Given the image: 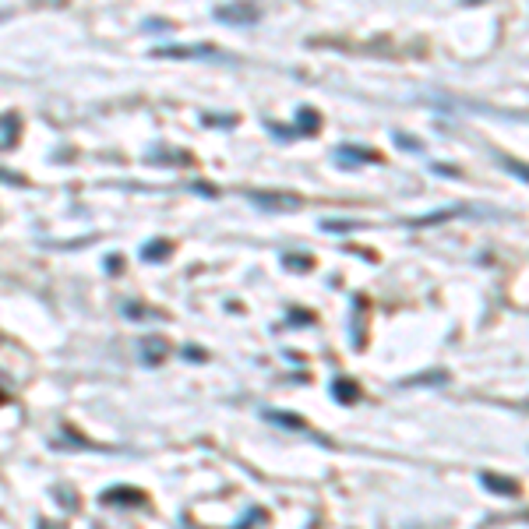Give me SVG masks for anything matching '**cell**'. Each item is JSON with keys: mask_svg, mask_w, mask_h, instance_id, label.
Listing matches in <instances>:
<instances>
[{"mask_svg": "<svg viewBox=\"0 0 529 529\" xmlns=\"http://www.w3.org/2000/svg\"><path fill=\"white\" fill-rule=\"evenodd\" d=\"M155 57H205V61H233L230 53L216 49V46H166V49H159Z\"/></svg>", "mask_w": 529, "mask_h": 529, "instance_id": "1", "label": "cell"}, {"mask_svg": "<svg viewBox=\"0 0 529 529\" xmlns=\"http://www.w3.org/2000/svg\"><path fill=\"white\" fill-rule=\"evenodd\" d=\"M141 353H145L148 363H155L159 356L166 353V342H163V339H145V342H141Z\"/></svg>", "mask_w": 529, "mask_h": 529, "instance_id": "3", "label": "cell"}, {"mask_svg": "<svg viewBox=\"0 0 529 529\" xmlns=\"http://www.w3.org/2000/svg\"><path fill=\"white\" fill-rule=\"evenodd\" d=\"M216 18H219V22H230V25H240V22H258V11H254V8H230V4H226V8L216 11Z\"/></svg>", "mask_w": 529, "mask_h": 529, "instance_id": "2", "label": "cell"}, {"mask_svg": "<svg viewBox=\"0 0 529 529\" xmlns=\"http://www.w3.org/2000/svg\"><path fill=\"white\" fill-rule=\"evenodd\" d=\"M163 251H170V244H152V247H148L145 254H148V258L155 261V254H163Z\"/></svg>", "mask_w": 529, "mask_h": 529, "instance_id": "4", "label": "cell"}]
</instances>
